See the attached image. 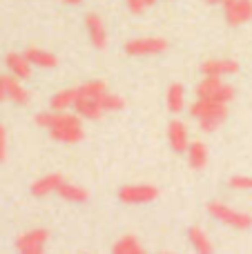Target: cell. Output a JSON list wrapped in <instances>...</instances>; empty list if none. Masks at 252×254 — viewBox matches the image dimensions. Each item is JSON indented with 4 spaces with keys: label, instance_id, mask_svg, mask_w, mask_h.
Returning a JSON list of instances; mask_svg holds the SVG:
<instances>
[{
    "label": "cell",
    "instance_id": "obj_1",
    "mask_svg": "<svg viewBox=\"0 0 252 254\" xmlns=\"http://www.w3.org/2000/svg\"><path fill=\"white\" fill-rule=\"evenodd\" d=\"M36 125L43 127L49 131L54 140L65 145H74L80 143L85 138V129H83V121L78 114H69L67 112H40L36 114Z\"/></svg>",
    "mask_w": 252,
    "mask_h": 254
},
{
    "label": "cell",
    "instance_id": "obj_2",
    "mask_svg": "<svg viewBox=\"0 0 252 254\" xmlns=\"http://www.w3.org/2000/svg\"><path fill=\"white\" fill-rule=\"evenodd\" d=\"M190 116L199 121V127L203 131H214L228 119V105L212 98H196L190 105Z\"/></svg>",
    "mask_w": 252,
    "mask_h": 254
},
{
    "label": "cell",
    "instance_id": "obj_3",
    "mask_svg": "<svg viewBox=\"0 0 252 254\" xmlns=\"http://www.w3.org/2000/svg\"><path fill=\"white\" fill-rule=\"evenodd\" d=\"M208 214L212 216L214 221L223 225H230L235 230H250L252 228V216L246 214V212H239V210H232L230 205L221 201H210L208 203Z\"/></svg>",
    "mask_w": 252,
    "mask_h": 254
},
{
    "label": "cell",
    "instance_id": "obj_4",
    "mask_svg": "<svg viewBox=\"0 0 252 254\" xmlns=\"http://www.w3.org/2000/svg\"><path fill=\"white\" fill-rule=\"evenodd\" d=\"M165 49H168V40L159 36H141V38H132L125 43V54L129 56H156Z\"/></svg>",
    "mask_w": 252,
    "mask_h": 254
},
{
    "label": "cell",
    "instance_id": "obj_5",
    "mask_svg": "<svg viewBox=\"0 0 252 254\" xmlns=\"http://www.w3.org/2000/svg\"><path fill=\"white\" fill-rule=\"evenodd\" d=\"M159 198V190L154 185H125L119 190V201L125 205H145Z\"/></svg>",
    "mask_w": 252,
    "mask_h": 254
},
{
    "label": "cell",
    "instance_id": "obj_6",
    "mask_svg": "<svg viewBox=\"0 0 252 254\" xmlns=\"http://www.w3.org/2000/svg\"><path fill=\"white\" fill-rule=\"evenodd\" d=\"M47 241H49V230L36 228L16 239V250L22 254H40L47 246Z\"/></svg>",
    "mask_w": 252,
    "mask_h": 254
},
{
    "label": "cell",
    "instance_id": "obj_7",
    "mask_svg": "<svg viewBox=\"0 0 252 254\" xmlns=\"http://www.w3.org/2000/svg\"><path fill=\"white\" fill-rule=\"evenodd\" d=\"M223 16L232 27H241L252 20V0H226L223 2Z\"/></svg>",
    "mask_w": 252,
    "mask_h": 254
},
{
    "label": "cell",
    "instance_id": "obj_8",
    "mask_svg": "<svg viewBox=\"0 0 252 254\" xmlns=\"http://www.w3.org/2000/svg\"><path fill=\"white\" fill-rule=\"evenodd\" d=\"M74 110L80 119L98 121L105 114V112H103V96H92V94L83 92V89L78 87V101H76Z\"/></svg>",
    "mask_w": 252,
    "mask_h": 254
},
{
    "label": "cell",
    "instance_id": "obj_9",
    "mask_svg": "<svg viewBox=\"0 0 252 254\" xmlns=\"http://www.w3.org/2000/svg\"><path fill=\"white\" fill-rule=\"evenodd\" d=\"M85 27H87L89 43L96 49H105L107 47V27H105V22H103V18L98 16V13H89V16L85 18Z\"/></svg>",
    "mask_w": 252,
    "mask_h": 254
},
{
    "label": "cell",
    "instance_id": "obj_10",
    "mask_svg": "<svg viewBox=\"0 0 252 254\" xmlns=\"http://www.w3.org/2000/svg\"><path fill=\"white\" fill-rule=\"evenodd\" d=\"M239 71V63L232 58H210L201 65V74L203 76H230Z\"/></svg>",
    "mask_w": 252,
    "mask_h": 254
},
{
    "label": "cell",
    "instance_id": "obj_11",
    "mask_svg": "<svg viewBox=\"0 0 252 254\" xmlns=\"http://www.w3.org/2000/svg\"><path fill=\"white\" fill-rule=\"evenodd\" d=\"M168 140L174 152H179V154L188 152V147H190V131H188V125L183 123V121H172L168 127Z\"/></svg>",
    "mask_w": 252,
    "mask_h": 254
},
{
    "label": "cell",
    "instance_id": "obj_12",
    "mask_svg": "<svg viewBox=\"0 0 252 254\" xmlns=\"http://www.w3.org/2000/svg\"><path fill=\"white\" fill-rule=\"evenodd\" d=\"M4 65H7L9 74L16 76V78H20V80L29 78V76H31V67H34L25 54H16V52H11V54H7V56H4Z\"/></svg>",
    "mask_w": 252,
    "mask_h": 254
},
{
    "label": "cell",
    "instance_id": "obj_13",
    "mask_svg": "<svg viewBox=\"0 0 252 254\" xmlns=\"http://www.w3.org/2000/svg\"><path fill=\"white\" fill-rule=\"evenodd\" d=\"M4 85H7V101L16 103V105H27L29 103V92H27V87L22 85L20 78H16V76H4Z\"/></svg>",
    "mask_w": 252,
    "mask_h": 254
},
{
    "label": "cell",
    "instance_id": "obj_14",
    "mask_svg": "<svg viewBox=\"0 0 252 254\" xmlns=\"http://www.w3.org/2000/svg\"><path fill=\"white\" fill-rule=\"evenodd\" d=\"M63 181L65 179H63L61 174H45V176H40L38 181H34L31 194H34V196H47V194H52V192H58Z\"/></svg>",
    "mask_w": 252,
    "mask_h": 254
},
{
    "label": "cell",
    "instance_id": "obj_15",
    "mask_svg": "<svg viewBox=\"0 0 252 254\" xmlns=\"http://www.w3.org/2000/svg\"><path fill=\"white\" fill-rule=\"evenodd\" d=\"M76 101H78V87L61 89V92H56L52 96L49 107H52L54 112H67V110H71V107L76 105Z\"/></svg>",
    "mask_w": 252,
    "mask_h": 254
},
{
    "label": "cell",
    "instance_id": "obj_16",
    "mask_svg": "<svg viewBox=\"0 0 252 254\" xmlns=\"http://www.w3.org/2000/svg\"><path fill=\"white\" fill-rule=\"evenodd\" d=\"M25 56L29 58V63L34 67H43V69H52V67L58 65V58L54 56L52 52H47V49H40V47H29L25 52Z\"/></svg>",
    "mask_w": 252,
    "mask_h": 254
},
{
    "label": "cell",
    "instance_id": "obj_17",
    "mask_svg": "<svg viewBox=\"0 0 252 254\" xmlns=\"http://www.w3.org/2000/svg\"><path fill=\"white\" fill-rule=\"evenodd\" d=\"M186 154H188L190 167H194V170H203V167L208 165V147H205V143H201V140L190 143Z\"/></svg>",
    "mask_w": 252,
    "mask_h": 254
},
{
    "label": "cell",
    "instance_id": "obj_18",
    "mask_svg": "<svg viewBox=\"0 0 252 254\" xmlns=\"http://www.w3.org/2000/svg\"><path fill=\"white\" fill-rule=\"evenodd\" d=\"M58 194H61V198H65L69 203H85L89 198V192L83 185H74L67 183V181H63V185L58 188Z\"/></svg>",
    "mask_w": 252,
    "mask_h": 254
},
{
    "label": "cell",
    "instance_id": "obj_19",
    "mask_svg": "<svg viewBox=\"0 0 252 254\" xmlns=\"http://www.w3.org/2000/svg\"><path fill=\"white\" fill-rule=\"evenodd\" d=\"M188 239H190L192 248H194L196 252H212L214 246H212V239L208 237V232H205L203 228H199V225H194V228H190V232H188Z\"/></svg>",
    "mask_w": 252,
    "mask_h": 254
},
{
    "label": "cell",
    "instance_id": "obj_20",
    "mask_svg": "<svg viewBox=\"0 0 252 254\" xmlns=\"http://www.w3.org/2000/svg\"><path fill=\"white\" fill-rule=\"evenodd\" d=\"M165 98H168V110L172 112V114H181L183 107H186V89H183V85L172 83Z\"/></svg>",
    "mask_w": 252,
    "mask_h": 254
},
{
    "label": "cell",
    "instance_id": "obj_21",
    "mask_svg": "<svg viewBox=\"0 0 252 254\" xmlns=\"http://www.w3.org/2000/svg\"><path fill=\"white\" fill-rule=\"evenodd\" d=\"M114 252L116 254H141L143 252V243L138 241L136 237L127 234V237L119 239V241L114 243Z\"/></svg>",
    "mask_w": 252,
    "mask_h": 254
},
{
    "label": "cell",
    "instance_id": "obj_22",
    "mask_svg": "<svg viewBox=\"0 0 252 254\" xmlns=\"http://www.w3.org/2000/svg\"><path fill=\"white\" fill-rule=\"evenodd\" d=\"M221 76H205L199 85H196V96L199 98H212L217 94V89L221 87Z\"/></svg>",
    "mask_w": 252,
    "mask_h": 254
},
{
    "label": "cell",
    "instance_id": "obj_23",
    "mask_svg": "<svg viewBox=\"0 0 252 254\" xmlns=\"http://www.w3.org/2000/svg\"><path fill=\"white\" fill-rule=\"evenodd\" d=\"M123 107H125V101H123V96H119V94H110V92H107L105 96H103V112H107V114L121 112Z\"/></svg>",
    "mask_w": 252,
    "mask_h": 254
},
{
    "label": "cell",
    "instance_id": "obj_24",
    "mask_svg": "<svg viewBox=\"0 0 252 254\" xmlns=\"http://www.w3.org/2000/svg\"><path fill=\"white\" fill-rule=\"evenodd\" d=\"M228 185H230L232 190L250 192V190H252V176H248V174H237V176H232V179L228 181Z\"/></svg>",
    "mask_w": 252,
    "mask_h": 254
},
{
    "label": "cell",
    "instance_id": "obj_25",
    "mask_svg": "<svg viewBox=\"0 0 252 254\" xmlns=\"http://www.w3.org/2000/svg\"><path fill=\"white\" fill-rule=\"evenodd\" d=\"M154 2L156 0H125V4H127V9L132 13H143L145 9H150Z\"/></svg>",
    "mask_w": 252,
    "mask_h": 254
},
{
    "label": "cell",
    "instance_id": "obj_26",
    "mask_svg": "<svg viewBox=\"0 0 252 254\" xmlns=\"http://www.w3.org/2000/svg\"><path fill=\"white\" fill-rule=\"evenodd\" d=\"M4 156H7V129L0 125V161H4Z\"/></svg>",
    "mask_w": 252,
    "mask_h": 254
},
{
    "label": "cell",
    "instance_id": "obj_27",
    "mask_svg": "<svg viewBox=\"0 0 252 254\" xmlns=\"http://www.w3.org/2000/svg\"><path fill=\"white\" fill-rule=\"evenodd\" d=\"M7 101V85H4V76L0 74V103Z\"/></svg>",
    "mask_w": 252,
    "mask_h": 254
},
{
    "label": "cell",
    "instance_id": "obj_28",
    "mask_svg": "<svg viewBox=\"0 0 252 254\" xmlns=\"http://www.w3.org/2000/svg\"><path fill=\"white\" fill-rule=\"evenodd\" d=\"M61 2H67V4H80L83 0H61Z\"/></svg>",
    "mask_w": 252,
    "mask_h": 254
},
{
    "label": "cell",
    "instance_id": "obj_29",
    "mask_svg": "<svg viewBox=\"0 0 252 254\" xmlns=\"http://www.w3.org/2000/svg\"><path fill=\"white\" fill-rule=\"evenodd\" d=\"M208 2H210V4H223L226 0H208Z\"/></svg>",
    "mask_w": 252,
    "mask_h": 254
}]
</instances>
